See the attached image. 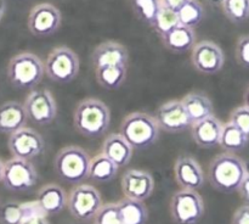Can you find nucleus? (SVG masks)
Instances as JSON below:
<instances>
[{"mask_svg": "<svg viewBox=\"0 0 249 224\" xmlns=\"http://www.w3.org/2000/svg\"><path fill=\"white\" fill-rule=\"evenodd\" d=\"M245 177V161L236 153H219L209 163V183L214 189L224 194L237 191Z\"/></svg>", "mask_w": 249, "mask_h": 224, "instance_id": "obj_1", "label": "nucleus"}, {"mask_svg": "<svg viewBox=\"0 0 249 224\" xmlns=\"http://www.w3.org/2000/svg\"><path fill=\"white\" fill-rule=\"evenodd\" d=\"M111 113L105 102L95 97L80 101L73 113V123L80 134L89 138H97L108 129Z\"/></svg>", "mask_w": 249, "mask_h": 224, "instance_id": "obj_2", "label": "nucleus"}, {"mask_svg": "<svg viewBox=\"0 0 249 224\" xmlns=\"http://www.w3.org/2000/svg\"><path fill=\"white\" fill-rule=\"evenodd\" d=\"M160 131L155 117L145 112H133L123 119L119 134L133 150H145L156 143Z\"/></svg>", "mask_w": 249, "mask_h": 224, "instance_id": "obj_3", "label": "nucleus"}, {"mask_svg": "<svg viewBox=\"0 0 249 224\" xmlns=\"http://www.w3.org/2000/svg\"><path fill=\"white\" fill-rule=\"evenodd\" d=\"M89 153L80 146L70 145L61 149L53 161V168L58 177L71 184H79L89 178Z\"/></svg>", "mask_w": 249, "mask_h": 224, "instance_id": "obj_4", "label": "nucleus"}, {"mask_svg": "<svg viewBox=\"0 0 249 224\" xmlns=\"http://www.w3.org/2000/svg\"><path fill=\"white\" fill-rule=\"evenodd\" d=\"M7 78L14 87L31 89L40 83L44 71V62L34 54L24 51L15 55L7 65Z\"/></svg>", "mask_w": 249, "mask_h": 224, "instance_id": "obj_5", "label": "nucleus"}, {"mask_svg": "<svg viewBox=\"0 0 249 224\" xmlns=\"http://www.w3.org/2000/svg\"><path fill=\"white\" fill-rule=\"evenodd\" d=\"M170 214L177 224H197L204 216L203 197L196 190H178L170 200Z\"/></svg>", "mask_w": 249, "mask_h": 224, "instance_id": "obj_6", "label": "nucleus"}, {"mask_svg": "<svg viewBox=\"0 0 249 224\" xmlns=\"http://www.w3.org/2000/svg\"><path fill=\"white\" fill-rule=\"evenodd\" d=\"M44 71L56 83H70L79 72V57L67 46L55 48L44 62Z\"/></svg>", "mask_w": 249, "mask_h": 224, "instance_id": "obj_7", "label": "nucleus"}, {"mask_svg": "<svg viewBox=\"0 0 249 224\" xmlns=\"http://www.w3.org/2000/svg\"><path fill=\"white\" fill-rule=\"evenodd\" d=\"M99 190L89 184L75 185L67 196V208L78 221H90L102 206Z\"/></svg>", "mask_w": 249, "mask_h": 224, "instance_id": "obj_8", "label": "nucleus"}, {"mask_svg": "<svg viewBox=\"0 0 249 224\" xmlns=\"http://www.w3.org/2000/svg\"><path fill=\"white\" fill-rule=\"evenodd\" d=\"M36 182L38 172L31 161L12 157L4 163L1 183L10 191H27L33 187Z\"/></svg>", "mask_w": 249, "mask_h": 224, "instance_id": "obj_9", "label": "nucleus"}, {"mask_svg": "<svg viewBox=\"0 0 249 224\" xmlns=\"http://www.w3.org/2000/svg\"><path fill=\"white\" fill-rule=\"evenodd\" d=\"M23 107L28 119L39 126L53 123L57 116V104L48 89H36L29 93Z\"/></svg>", "mask_w": 249, "mask_h": 224, "instance_id": "obj_10", "label": "nucleus"}, {"mask_svg": "<svg viewBox=\"0 0 249 224\" xmlns=\"http://www.w3.org/2000/svg\"><path fill=\"white\" fill-rule=\"evenodd\" d=\"M7 146L12 157L31 161L43 153L45 144L38 131L29 127H23L10 134Z\"/></svg>", "mask_w": 249, "mask_h": 224, "instance_id": "obj_11", "label": "nucleus"}, {"mask_svg": "<svg viewBox=\"0 0 249 224\" xmlns=\"http://www.w3.org/2000/svg\"><path fill=\"white\" fill-rule=\"evenodd\" d=\"M191 62L199 73L215 75L224 67L225 55L216 43L211 40H202L195 44L192 48Z\"/></svg>", "mask_w": 249, "mask_h": 224, "instance_id": "obj_12", "label": "nucleus"}, {"mask_svg": "<svg viewBox=\"0 0 249 224\" xmlns=\"http://www.w3.org/2000/svg\"><path fill=\"white\" fill-rule=\"evenodd\" d=\"M29 32L36 37H48L61 26V12L53 4L41 2L32 7L27 21Z\"/></svg>", "mask_w": 249, "mask_h": 224, "instance_id": "obj_13", "label": "nucleus"}, {"mask_svg": "<svg viewBox=\"0 0 249 224\" xmlns=\"http://www.w3.org/2000/svg\"><path fill=\"white\" fill-rule=\"evenodd\" d=\"M155 118L160 131L167 133H181L192 124L181 100H170L163 104L156 112Z\"/></svg>", "mask_w": 249, "mask_h": 224, "instance_id": "obj_14", "label": "nucleus"}, {"mask_svg": "<svg viewBox=\"0 0 249 224\" xmlns=\"http://www.w3.org/2000/svg\"><path fill=\"white\" fill-rule=\"evenodd\" d=\"M155 190V179L151 173L142 169H128L122 178L124 197L145 201Z\"/></svg>", "mask_w": 249, "mask_h": 224, "instance_id": "obj_15", "label": "nucleus"}, {"mask_svg": "<svg viewBox=\"0 0 249 224\" xmlns=\"http://www.w3.org/2000/svg\"><path fill=\"white\" fill-rule=\"evenodd\" d=\"M174 177L181 189L198 190L204 185V173L196 158L180 156L174 165Z\"/></svg>", "mask_w": 249, "mask_h": 224, "instance_id": "obj_16", "label": "nucleus"}, {"mask_svg": "<svg viewBox=\"0 0 249 224\" xmlns=\"http://www.w3.org/2000/svg\"><path fill=\"white\" fill-rule=\"evenodd\" d=\"M92 65L95 68L105 66H124L128 67L129 54L125 46L118 41L107 40L99 44L92 51Z\"/></svg>", "mask_w": 249, "mask_h": 224, "instance_id": "obj_17", "label": "nucleus"}, {"mask_svg": "<svg viewBox=\"0 0 249 224\" xmlns=\"http://www.w3.org/2000/svg\"><path fill=\"white\" fill-rule=\"evenodd\" d=\"M223 124L215 116L207 117L202 121L191 124V135L195 143L203 149H211L219 145Z\"/></svg>", "mask_w": 249, "mask_h": 224, "instance_id": "obj_18", "label": "nucleus"}, {"mask_svg": "<svg viewBox=\"0 0 249 224\" xmlns=\"http://www.w3.org/2000/svg\"><path fill=\"white\" fill-rule=\"evenodd\" d=\"M36 206L44 216H53L67 206V195L57 184H46L36 194Z\"/></svg>", "mask_w": 249, "mask_h": 224, "instance_id": "obj_19", "label": "nucleus"}, {"mask_svg": "<svg viewBox=\"0 0 249 224\" xmlns=\"http://www.w3.org/2000/svg\"><path fill=\"white\" fill-rule=\"evenodd\" d=\"M133 149L121 134H109L102 144V155L111 160L118 168L124 167L133 157Z\"/></svg>", "mask_w": 249, "mask_h": 224, "instance_id": "obj_20", "label": "nucleus"}, {"mask_svg": "<svg viewBox=\"0 0 249 224\" xmlns=\"http://www.w3.org/2000/svg\"><path fill=\"white\" fill-rule=\"evenodd\" d=\"M26 111L23 105L17 101H7L0 105V133L12 134L26 127Z\"/></svg>", "mask_w": 249, "mask_h": 224, "instance_id": "obj_21", "label": "nucleus"}, {"mask_svg": "<svg viewBox=\"0 0 249 224\" xmlns=\"http://www.w3.org/2000/svg\"><path fill=\"white\" fill-rule=\"evenodd\" d=\"M160 39L168 50L174 54H182L192 50L196 44V33L195 29L179 24Z\"/></svg>", "mask_w": 249, "mask_h": 224, "instance_id": "obj_22", "label": "nucleus"}, {"mask_svg": "<svg viewBox=\"0 0 249 224\" xmlns=\"http://www.w3.org/2000/svg\"><path fill=\"white\" fill-rule=\"evenodd\" d=\"M181 104L191 123L214 116V109L211 99L201 93H190L181 100Z\"/></svg>", "mask_w": 249, "mask_h": 224, "instance_id": "obj_23", "label": "nucleus"}, {"mask_svg": "<svg viewBox=\"0 0 249 224\" xmlns=\"http://www.w3.org/2000/svg\"><path fill=\"white\" fill-rule=\"evenodd\" d=\"M124 224H146L148 218V209L145 201L123 197L117 202Z\"/></svg>", "mask_w": 249, "mask_h": 224, "instance_id": "obj_24", "label": "nucleus"}, {"mask_svg": "<svg viewBox=\"0 0 249 224\" xmlns=\"http://www.w3.org/2000/svg\"><path fill=\"white\" fill-rule=\"evenodd\" d=\"M118 167L102 153H99L90 161L89 178L96 183H108L116 178Z\"/></svg>", "mask_w": 249, "mask_h": 224, "instance_id": "obj_25", "label": "nucleus"}, {"mask_svg": "<svg viewBox=\"0 0 249 224\" xmlns=\"http://www.w3.org/2000/svg\"><path fill=\"white\" fill-rule=\"evenodd\" d=\"M248 143L249 138L246 134H243L237 127H235L230 122L223 124L219 145L225 150V152H238V151L243 150L248 145Z\"/></svg>", "mask_w": 249, "mask_h": 224, "instance_id": "obj_26", "label": "nucleus"}, {"mask_svg": "<svg viewBox=\"0 0 249 224\" xmlns=\"http://www.w3.org/2000/svg\"><path fill=\"white\" fill-rule=\"evenodd\" d=\"M95 75L101 87L114 90L123 85L126 78V67L124 66H105L95 68Z\"/></svg>", "mask_w": 249, "mask_h": 224, "instance_id": "obj_27", "label": "nucleus"}, {"mask_svg": "<svg viewBox=\"0 0 249 224\" xmlns=\"http://www.w3.org/2000/svg\"><path fill=\"white\" fill-rule=\"evenodd\" d=\"M29 207V204H19L16 201L5 202L0 206V224H23L26 219L36 214L32 213Z\"/></svg>", "mask_w": 249, "mask_h": 224, "instance_id": "obj_28", "label": "nucleus"}, {"mask_svg": "<svg viewBox=\"0 0 249 224\" xmlns=\"http://www.w3.org/2000/svg\"><path fill=\"white\" fill-rule=\"evenodd\" d=\"M179 23L184 27L195 29L204 17V9L198 0H189L177 11Z\"/></svg>", "mask_w": 249, "mask_h": 224, "instance_id": "obj_29", "label": "nucleus"}, {"mask_svg": "<svg viewBox=\"0 0 249 224\" xmlns=\"http://www.w3.org/2000/svg\"><path fill=\"white\" fill-rule=\"evenodd\" d=\"M134 12L141 21L152 26L156 16L162 9L160 0H130Z\"/></svg>", "mask_w": 249, "mask_h": 224, "instance_id": "obj_30", "label": "nucleus"}, {"mask_svg": "<svg viewBox=\"0 0 249 224\" xmlns=\"http://www.w3.org/2000/svg\"><path fill=\"white\" fill-rule=\"evenodd\" d=\"M221 9L233 23H242L249 19V0H224Z\"/></svg>", "mask_w": 249, "mask_h": 224, "instance_id": "obj_31", "label": "nucleus"}, {"mask_svg": "<svg viewBox=\"0 0 249 224\" xmlns=\"http://www.w3.org/2000/svg\"><path fill=\"white\" fill-rule=\"evenodd\" d=\"M179 19H178V14L173 10L163 7L160 10V12L156 16L155 21H153L152 27L156 31V33L162 38L165 34L169 33L170 31L179 26Z\"/></svg>", "mask_w": 249, "mask_h": 224, "instance_id": "obj_32", "label": "nucleus"}, {"mask_svg": "<svg viewBox=\"0 0 249 224\" xmlns=\"http://www.w3.org/2000/svg\"><path fill=\"white\" fill-rule=\"evenodd\" d=\"M92 219L94 224H124L117 202L102 205Z\"/></svg>", "mask_w": 249, "mask_h": 224, "instance_id": "obj_33", "label": "nucleus"}, {"mask_svg": "<svg viewBox=\"0 0 249 224\" xmlns=\"http://www.w3.org/2000/svg\"><path fill=\"white\" fill-rule=\"evenodd\" d=\"M230 123L237 127L243 134L249 138V109L245 105L238 106L231 112L230 114Z\"/></svg>", "mask_w": 249, "mask_h": 224, "instance_id": "obj_34", "label": "nucleus"}, {"mask_svg": "<svg viewBox=\"0 0 249 224\" xmlns=\"http://www.w3.org/2000/svg\"><path fill=\"white\" fill-rule=\"evenodd\" d=\"M235 57L238 65L249 68V34L241 36L235 48Z\"/></svg>", "mask_w": 249, "mask_h": 224, "instance_id": "obj_35", "label": "nucleus"}, {"mask_svg": "<svg viewBox=\"0 0 249 224\" xmlns=\"http://www.w3.org/2000/svg\"><path fill=\"white\" fill-rule=\"evenodd\" d=\"M231 224H249V205H242L236 209Z\"/></svg>", "mask_w": 249, "mask_h": 224, "instance_id": "obj_36", "label": "nucleus"}, {"mask_svg": "<svg viewBox=\"0 0 249 224\" xmlns=\"http://www.w3.org/2000/svg\"><path fill=\"white\" fill-rule=\"evenodd\" d=\"M238 194L240 196L242 197V200L245 202H247V205H249V175L246 174V177L243 178L242 183L240 184L237 189Z\"/></svg>", "mask_w": 249, "mask_h": 224, "instance_id": "obj_37", "label": "nucleus"}, {"mask_svg": "<svg viewBox=\"0 0 249 224\" xmlns=\"http://www.w3.org/2000/svg\"><path fill=\"white\" fill-rule=\"evenodd\" d=\"M186 1H189V0H160V4L163 7H167V9L177 12Z\"/></svg>", "mask_w": 249, "mask_h": 224, "instance_id": "obj_38", "label": "nucleus"}, {"mask_svg": "<svg viewBox=\"0 0 249 224\" xmlns=\"http://www.w3.org/2000/svg\"><path fill=\"white\" fill-rule=\"evenodd\" d=\"M23 224H50L48 222V219L45 218L44 214H36V216H32L31 218L26 219L23 222Z\"/></svg>", "mask_w": 249, "mask_h": 224, "instance_id": "obj_39", "label": "nucleus"}, {"mask_svg": "<svg viewBox=\"0 0 249 224\" xmlns=\"http://www.w3.org/2000/svg\"><path fill=\"white\" fill-rule=\"evenodd\" d=\"M207 1H208V4L212 5V6L221 7V5H223L224 0H207Z\"/></svg>", "mask_w": 249, "mask_h": 224, "instance_id": "obj_40", "label": "nucleus"}, {"mask_svg": "<svg viewBox=\"0 0 249 224\" xmlns=\"http://www.w3.org/2000/svg\"><path fill=\"white\" fill-rule=\"evenodd\" d=\"M243 102H245V106H247L249 109V87L246 89L245 94H243Z\"/></svg>", "mask_w": 249, "mask_h": 224, "instance_id": "obj_41", "label": "nucleus"}, {"mask_svg": "<svg viewBox=\"0 0 249 224\" xmlns=\"http://www.w3.org/2000/svg\"><path fill=\"white\" fill-rule=\"evenodd\" d=\"M4 14H5V4L2 0H0V21H1Z\"/></svg>", "mask_w": 249, "mask_h": 224, "instance_id": "obj_42", "label": "nucleus"}, {"mask_svg": "<svg viewBox=\"0 0 249 224\" xmlns=\"http://www.w3.org/2000/svg\"><path fill=\"white\" fill-rule=\"evenodd\" d=\"M2 172H4V162L0 160V182H1L2 179Z\"/></svg>", "mask_w": 249, "mask_h": 224, "instance_id": "obj_43", "label": "nucleus"}, {"mask_svg": "<svg viewBox=\"0 0 249 224\" xmlns=\"http://www.w3.org/2000/svg\"><path fill=\"white\" fill-rule=\"evenodd\" d=\"M245 168H246V174L249 175V161L245 162Z\"/></svg>", "mask_w": 249, "mask_h": 224, "instance_id": "obj_44", "label": "nucleus"}]
</instances>
